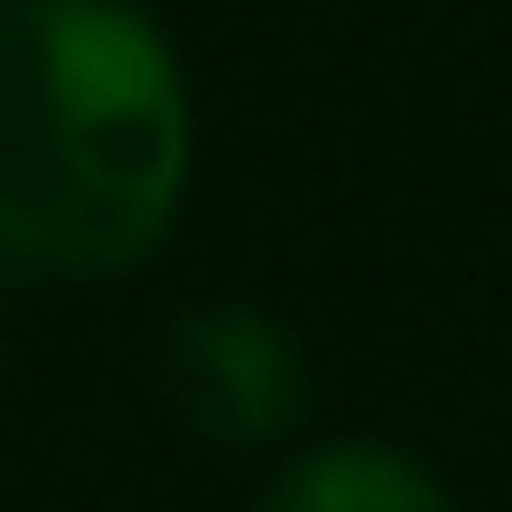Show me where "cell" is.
Returning <instances> with one entry per match:
<instances>
[{"instance_id":"cell-1","label":"cell","mask_w":512,"mask_h":512,"mask_svg":"<svg viewBox=\"0 0 512 512\" xmlns=\"http://www.w3.org/2000/svg\"><path fill=\"white\" fill-rule=\"evenodd\" d=\"M189 189V90L126 0H0V252L117 279Z\"/></svg>"},{"instance_id":"cell-2","label":"cell","mask_w":512,"mask_h":512,"mask_svg":"<svg viewBox=\"0 0 512 512\" xmlns=\"http://www.w3.org/2000/svg\"><path fill=\"white\" fill-rule=\"evenodd\" d=\"M153 396L189 441L270 450L306 423V351L261 306H189L153 351Z\"/></svg>"},{"instance_id":"cell-3","label":"cell","mask_w":512,"mask_h":512,"mask_svg":"<svg viewBox=\"0 0 512 512\" xmlns=\"http://www.w3.org/2000/svg\"><path fill=\"white\" fill-rule=\"evenodd\" d=\"M252 512H450L441 477L387 441H324L306 459H288Z\"/></svg>"}]
</instances>
